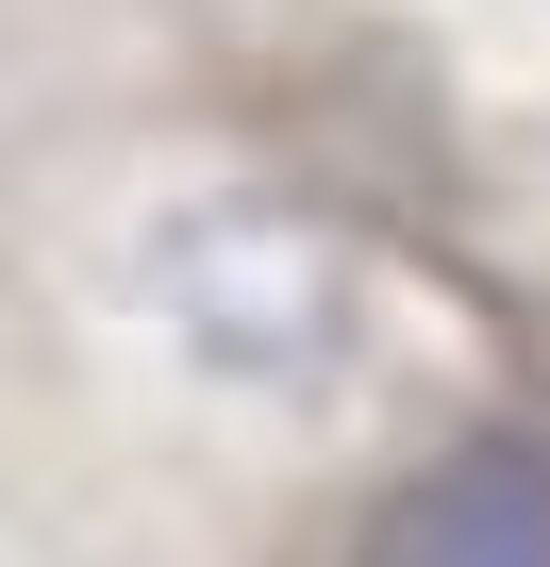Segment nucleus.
Instances as JSON below:
<instances>
[{
    "label": "nucleus",
    "instance_id": "obj_1",
    "mask_svg": "<svg viewBox=\"0 0 550 567\" xmlns=\"http://www.w3.org/2000/svg\"><path fill=\"white\" fill-rule=\"evenodd\" d=\"M351 567H550V417H467L450 451H417Z\"/></svg>",
    "mask_w": 550,
    "mask_h": 567
}]
</instances>
